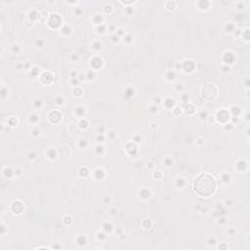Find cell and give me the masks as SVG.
Returning <instances> with one entry per match:
<instances>
[{
    "instance_id": "obj_1",
    "label": "cell",
    "mask_w": 250,
    "mask_h": 250,
    "mask_svg": "<svg viewBox=\"0 0 250 250\" xmlns=\"http://www.w3.org/2000/svg\"><path fill=\"white\" fill-rule=\"evenodd\" d=\"M215 181L209 175H201L194 182V189L201 196H208L215 190Z\"/></svg>"
}]
</instances>
